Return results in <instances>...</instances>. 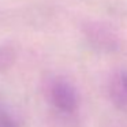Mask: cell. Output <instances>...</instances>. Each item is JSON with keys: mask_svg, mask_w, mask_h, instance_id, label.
<instances>
[{"mask_svg": "<svg viewBox=\"0 0 127 127\" xmlns=\"http://www.w3.org/2000/svg\"><path fill=\"white\" fill-rule=\"evenodd\" d=\"M49 98L53 107L63 113H71L78 107L77 90L66 79H56L51 85Z\"/></svg>", "mask_w": 127, "mask_h": 127, "instance_id": "6da1fadb", "label": "cell"}, {"mask_svg": "<svg viewBox=\"0 0 127 127\" xmlns=\"http://www.w3.org/2000/svg\"><path fill=\"white\" fill-rule=\"evenodd\" d=\"M109 94L113 104L123 108L127 107V70L113 75L109 86Z\"/></svg>", "mask_w": 127, "mask_h": 127, "instance_id": "7a4b0ae2", "label": "cell"}, {"mask_svg": "<svg viewBox=\"0 0 127 127\" xmlns=\"http://www.w3.org/2000/svg\"><path fill=\"white\" fill-rule=\"evenodd\" d=\"M0 127H17V123L12 116L1 105H0Z\"/></svg>", "mask_w": 127, "mask_h": 127, "instance_id": "3957f363", "label": "cell"}]
</instances>
